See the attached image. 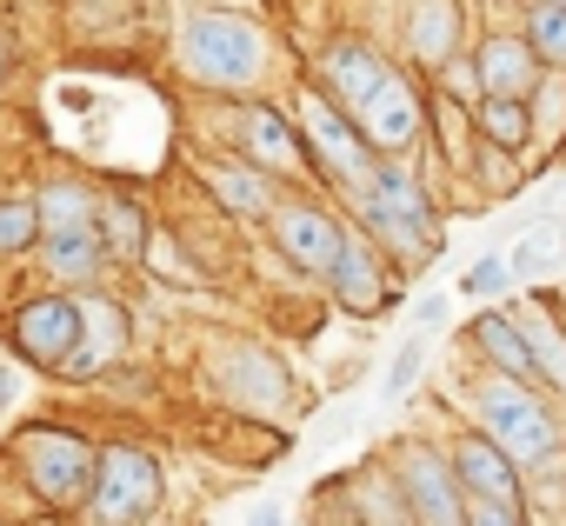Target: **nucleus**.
<instances>
[{
  "label": "nucleus",
  "instance_id": "nucleus-38",
  "mask_svg": "<svg viewBox=\"0 0 566 526\" xmlns=\"http://www.w3.org/2000/svg\"><path fill=\"white\" fill-rule=\"evenodd\" d=\"M14 400H21V374H14V360L0 354V420L14 413Z\"/></svg>",
  "mask_w": 566,
  "mask_h": 526
},
{
  "label": "nucleus",
  "instance_id": "nucleus-1",
  "mask_svg": "<svg viewBox=\"0 0 566 526\" xmlns=\"http://www.w3.org/2000/svg\"><path fill=\"white\" fill-rule=\"evenodd\" d=\"M167 74L187 101H260L301 81V54L280 28L233 0H180L167 21Z\"/></svg>",
  "mask_w": 566,
  "mask_h": 526
},
{
  "label": "nucleus",
  "instance_id": "nucleus-26",
  "mask_svg": "<svg viewBox=\"0 0 566 526\" xmlns=\"http://www.w3.org/2000/svg\"><path fill=\"white\" fill-rule=\"evenodd\" d=\"M134 281H154L160 294H200V287H213V281L200 274V260L187 253V240L174 233V220L154 227V240H147V253H140V274H134Z\"/></svg>",
  "mask_w": 566,
  "mask_h": 526
},
{
  "label": "nucleus",
  "instance_id": "nucleus-25",
  "mask_svg": "<svg viewBox=\"0 0 566 526\" xmlns=\"http://www.w3.org/2000/svg\"><path fill=\"white\" fill-rule=\"evenodd\" d=\"M41 246V207H34V173H0V274L21 267Z\"/></svg>",
  "mask_w": 566,
  "mask_h": 526
},
{
  "label": "nucleus",
  "instance_id": "nucleus-10",
  "mask_svg": "<svg viewBox=\"0 0 566 526\" xmlns=\"http://www.w3.org/2000/svg\"><path fill=\"white\" fill-rule=\"evenodd\" d=\"M287 114H294V127H301V147H307V167H314V187L327 193V200H340V193H354L367 173H374V147L360 140V127L314 87V81H294L287 87Z\"/></svg>",
  "mask_w": 566,
  "mask_h": 526
},
{
  "label": "nucleus",
  "instance_id": "nucleus-31",
  "mask_svg": "<svg viewBox=\"0 0 566 526\" xmlns=\"http://www.w3.org/2000/svg\"><path fill=\"white\" fill-rule=\"evenodd\" d=\"M513 294H520V287H513V267H506L500 246L473 253L467 267H460V281H453V301H473V307H500V301H513Z\"/></svg>",
  "mask_w": 566,
  "mask_h": 526
},
{
  "label": "nucleus",
  "instance_id": "nucleus-23",
  "mask_svg": "<svg viewBox=\"0 0 566 526\" xmlns=\"http://www.w3.org/2000/svg\"><path fill=\"white\" fill-rule=\"evenodd\" d=\"M334 486H340L347 526H413V513H407V499H400V480H394V466L380 460V446L360 453L354 466H340Z\"/></svg>",
  "mask_w": 566,
  "mask_h": 526
},
{
  "label": "nucleus",
  "instance_id": "nucleus-12",
  "mask_svg": "<svg viewBox=\"0 0 566 526\" xmlns=\"http://www.w3.org/2000/svg\"><path fill=\"white\" fill-rule=\"evenodd\" d=\"M74 340H81V301L74 294H54V287L28 281L21 294H8V307H0V354L14 367H28V374H41V380H54L67 367Z\"/></svg>",
  "mask_w": 566,
  "mask_h": 526
},
{
  "label": "nucleus",
  "instance_id": "nucleus-8",
  "mask_svg": "<svg viewBox=\"0 0 566 526\" xmlns=\"http://www.w3.org/2000/svg\"><path fill=\"white\" fill-rule=\"evenodd\" d=\"M174 499V466L140 433H107L94 453V486L81 499V526H160Z\"/></svg>",
  "mask_w": 566,
  "mask_h": 526
},
{
  "label": "nucleus",
  "instance_id": "nucleus-35",
  "mask_svg": "<svg viewBox=\"0 0 566 526\" xmlns=\"http://www.w3.org/2000/svg\"><path fill=\"white\" fill-rule=\"evenodd\" d=\"M453 307H460V301H453L447 287H427V294H413V301H407V334H427V340H433V334L453 320Z\"/></svg>",
  "mask_w": 566,
  "mask_h": 526
},
{
  "label": "nucleus",
  "instance_id": "nucleus-24",
  "mask_svg": "<svg viewBox=\"0 0 566 526\" xmlns=\"http://www.w3.org/2000/svg\"><path fill=\"white\" fill-rule=\"evenodd\" d=\"M34 207H41V240L54 233H94V213H101V180L54 160L34 173Z\"/></svg>",
  "mask_w": 566,
  "mask_h": 526
},
{
  "label": "nucleus",
  "instance_id": "nucleus-36",
  "mask_svg": "<svg viewBox=\"0 0 566 526\" xmlns=\"http://www.w3.org/2000/svg\"><path fill=\"white\" fill-rule=\"evenodd\" d=\"M467 526H533L526 506H493V499H467Z\"/></svg>",
  "mask_w": 566,
  "mask_h": 526
},
{
  "label": "nucleus",
  "instance_id": "nucleus-34",
  "mask_svg": "<svg viewBox=\"0 0 566 526\" xmlns=\"http://www.w3.org/2000/svg\"><path fill=\"white\" fill-rule=\"evenodd\" d=\"M427 94H440V101H453V107H480V67H473V48H467L460 61H447V67L427 81Z\"/></svg>",
  "mask_w": 566,
  "mask_h": 526
},
{
  "label": "nucleus",
  "instance_id": "nucleus-39",
  "mask_svg": "<svg viewBox=\"0 0 566 526\" xmlns=\"http://www.w3.org/2000/svg\"><path fill=\"white\" fill-rule=\"evenodd\" d=\"M240 526H294V519H287V506H280V499H260Z\"/></svg>",
  "mask_w": 566,
  "mask_h": 526
},
{
  "label": "nucleus",
  "instance_id": "nucleus-30",
  "mask_svg": "<svg viewBox=\"0 0 566 526\" xmlns=\"http://www.w3.org/2000/svg\"><path fill=\"white\" fill-rule=\"evenodd\" d=\"M427 367H433V340L427 334H400L394 354H387V367H380V407H407L420 393Z\"/></svg>",
  "mask_w": 566,
  "mask_h": 526
},
{
  "label": "nucleus",
  "instance_id": "nucleus-41",
  "mask_svg": "<svg viewBox=\"0 0 566 526\" xmlns=\"http://www.w3.org/2000/svg\"><path fill=\"white\" fill-rule=\"evenodd\" d=\"M553 526H566V513H559V519H553Z\"/></svg>",
  "mask_w": 566,
  "mask_h": 526
},
{
  "label": "nucleus",
  "instance_id": "nucleus-33",
  "mask_svg": "<svg viewBox=\"0 0 566 526\" xmlns=\"http://www.w3.org/2000/svg\"><path fill=\"white\" fill-rule=\"evenodd\" d=\"M460 187H473V193H480V207H486V200H506V193H520V187H526V160H513V154H493V147H480Z\"/></svg>",
  "mask_w": 566,
  "mask_h": 526
},
{
  "label": "nucleus",
  "instance_id": "nucleus-27",
  "mask_svg": "<svg viewBox=\"0 0 566 526\" xmlns=\"http://www.w3.org/2000/svg\"><path fill=\"white\" fill-rule=\"evenodd\" d=\"M473 140L493 147V154L533 160V114H526V101H480L473 107Z\"/></svg>",
  "mask_w": 566,
  "mask_h": 526
},
{
  "label": "nucleus",
  "instance_id": "nucleus-32",
  "mask_svg": "<svg viewBox=\"0 0 566 526\" xmlns=\"http://www.w3.org/2000/svg\"><path fill=\"white\" fill-rule=\"evenodd\" d=\"M553 253H559V220H533L513 246H506V267H513V287H539V274L553 267Z\"/></svg>",
  "mask_w": 566,
  "mask_h": 526
},
{
  "label": "nucleus",
  "instance_id": "nucleus-40",
  "mask_svg": "<svg viewBox=\"0 0 566 526\" xmlns=\"http://www.w3.org/2000/svg\"><path fill=\"white\" fill-rule=\"evenodd\" d=\"M539 8H566V0H539Z\"/></svg>",
  "mask_w": 566,
  "mask_h": 526
},
{
  "label": "nucleus",
  "instance_id": "nucleus-13",
  "mask_svg": "<svg viewBox=\"0 0 566 526\" xmlns=\"http://www.w3.org/2000/svg\"><path fill=\"white\" fill-rule=\"evenodd\" d=\"M180 180H187V193L207 207V213H220L227 227H240V233H260L266 227V213L280 207V180H266L260 167H247V160H233V154H220V147H207V140H187L180 147Z\"/></svg>",
  "mask_w": 566,
  "mask_h": 526
},
{
  "label": "nucleus",
  "instance_id": "nucleus-15",
  "mask_svg": "<svg viewBox=\"0 0 566 526\" xmlns=\"http://www.w3.org/2000/svg\"><path fill=\"white\" fill-rule=\"evenodd\" d=\"M480 0H394L387 14V48L400 67H413L420 81H433L447 61H460L473 48V28H480Z\"/></svg>",
  "mask_w": 566,
  "mask_h": 526
},
{
  "label": "nucleus",
  "instance_id": "nucleus-9",
  "mask_svg": "<svg viewBox=\"0 0 566 526\" xmlns=\"http://www.w3.org/2000/svg\"><path fill=\"white\" fill-rule=\"evenodd\" d=\"M347 233L354 227H347L340 200H327L321 187H301V193H280V207L260 227V246L273 253V267H287L307 294H321L340 246H347Z\"/></svg>",
  "mask_w": 566,
  "mask_h": 526
},
{
  "label": "nucleus",
  "instance_id": "nucleus-18",
  "mask_svg": "<svg viewBox=\"0 0 566 526\" xmlns=\"http://www.w3.org/2000/svg\"><path fill=\"white\" fill-rule=\"evenodd\" d=\"M440 446H447V466H453V480H460V493H467V499L526 506V473H520V466L486 440V433H473V427L447 420V427H440Z\"/></svg>",
  "mask_w": 566,
  "mask_h": 526
},
{
  "label": "nucleus",
  "instance_id": "nucleus-3",
  "mask_svg": "<svg viewBox=\"0 0 566 526\" xmlns=\"http://www.w3.org/2000/svg\"><path fill=\"white\" fill-rule=\"evenodd\" d=\"M447 193H453L447 173L420 147L413 160H374V173L354 193H340V213H347L354 233H367L394 260V274L413 287L433 260H440V246H447V220H440V200Z\"/></svg>",
  "mask_w": 566,
  "mask_h": 526
},
{
  "label": "nucleus",
  "instance_id": "nucleus-11",
  "mask_svg": "<svg viewBox=\"0 0 566 526\" xmlns=\"http://www.w3.org/2000/svg\"><path fill=\"white\" fill-rule=\"evenodd\" d=\"M140 347V307L127 294V281H107L94 294H81V340L67 354V367L54 374V387L67 393H94L107 374H120Z\"/></svg>",
  "mask_w": 566,
  "mask_h": 526
},
{
  "label": "nucleus",
  "instance_id": "nucleus-21",
  "mask_svg": "<svg viewBox=\"0 0 566 526\" xmlns=\"http://www.w3.org/2000/svg\"><path fill=\"white\" fill-rule=\"evenodd\" d=\"M154 227H160V213L134 193V187H114V180H101V213H94V240H101V253H107V267L120 274V281H134L140 274V253H147V240H154Z\"/></svg>",
  "mask_w": 566,
  "mask_h": 526
},
{
  "label": "nucleus",
  "instance_id": "nucleus-29",
  "mask_svg": "<svg viewBox=\"0 0 566 526\" xmlns=\"http://www.w3.org/2000/svg\"><path fill=\"white\" fill-rule=\"evenodd\" d=\"M526 114H533V160L526 167L566 154V74H539V87L526 94Z\"/></svg>",
  "mask_w": 566,
  "mask_h": 526
},
{
  "label": "nucleus",
  "instance_id": "nucleus-17",
  "mask_svg": "<svg viewBox=\"0 0 566 526\" xmlns=\"http://www.w3.org/2000/svg\"><path fill=\"white\" fill-rule=\"evenodd\" d=\"M480 28H473V67H480V101H526L539 87V61L513 28V8L480 0Z\"/></svg>",
  "mask_w": 566,
  "mask_h": 526
},
{
  "label": "nucleus",
  "instance_id": "nucleus-14",
  "mask_svg": "<svg viewBox=\"0 0 566 526\" xmlns=\"http://www.w3.org/2000/svg\"><path fill=\"white\" fill-rule=\"evenodd\" d=\"M380 460L394 466L400 480V499L413 513V526H467V493L447 466V446H440V427H400Z\"/></svg>",
  "mask_w": 566,
  "mask_h": 526
},
{
  "label": "nucleus",
  "instance_id": "nucleus-5",
  "mask_svg": "<svg viewBox=\"0 0 566 526\" xmlns=\"http://www.w3.org/2000/svg\"><path fill=\"white\" fill-rule=\"evenodd\" d=\"M200 393L227 407L233 420H294L301 413V374L266 334L247 327H213L193 354Z\"/></svg>",
  "mask_w": 566,
  "mask_h": 526
},
{
  "label": "nucleus",
  "instance_id": "nucleus-7",
  "mask_svg": "<svg viewBox=\"0 0 566 526\" xmlns=\"http://www.w3.org/2000/svg\"><path fill=\"white\" fill-rule=\"evenodd\" d=\"M187 140H207L247 167H260L266 180H280L287 193L314 187L301 127L287 114V94H260V101H187Z\"/></svg>",
  "mask_w": 566,
  "mask_h": 526
},
{
  "label": "nucleus",
  "instance_id": "nucleus-20",
  "mask_svg": "<svg viewBox=\"0 0 566 526\" xmlns=\"http://www.w3.org/2000/svg\"><path fill=\"white\" fill-rule=\"evenodd\" d=\"M506 307H513V327H520V340H526V354H533L539 393L566 413V314H559L553 287H526V294H513Z\"/></svg>",
  "mask_w": 566,
  "mask_h": 526
},
{
  "label": "nucleus",
  "instance_id": "nucleus-37",
  "mask_svg": "<svg viewBox=\"0 0 566 526\" xmlns=\"http://www.w3.org/2000/svg\"><path fill=\"white\" fill-rule=\"evenodd\" d=\"M14 81H21V41H14L8 21H0V101H14Z\"/></svg>",
  "mask_w": 566,
  "mask_h": 526
},
{
  "label": "nucleus",
  "instance_id": "nucleus-22",
  "mask_svg": "<svg viewBox=\"0 0 566 526\" xmlns=\"http://www.w3.org/2000/svg\"><path fill=\"white\" fill-rule=\"evenodd\" d=\"M28 281L34 287H54V294H94V287H107V281H120L114 267H107V253H101V240L94 233H54V240H41L34 246V260H28Z\"/></svg>",
  "mask_w": 566,
  "mask_h": 526
},
{
  "label": "nucleus",
  "instance_id": "nucleus-16",
  "mask_svg": "<svg viewBox=\"0 0 566 526\" xmlns=\"http://www.w3.org/2000/svg\"><path fill=\"white\" fill-rule=\"evenodd\" d=\"M321 301L340 307V314H354V320H387L394 307H407V281L394 274V260H387L367 233H347L334 274H327V287H321Z\"/></svg>",
  "mask_w": 566,
  "mask_h": 526
},
{
  "label": "nucleus",
  "instance_id": "nucleus-28",
  "mask_svg": "<svg viewBox=\"0 0 566 526\" xmlns=\"http://www.w3.org/2000/svg\"><path fill=\"white\" fill-rule=\"evenodd\" d=\"M513 28L533 48L539 74H566V8H539V0H513Z\"/></svg>",
  "mask_w": 566,
  "mask_h": 526
},
{
  "label": "nucleus",
  "instance_id": "nucleus-6",
  "mask_svg": "<svg viewBox=\"0 0 566 526\" xmlns=\"http://www.w3.org/2000/svg\"><path fill=\"white\" fill-rule=\"evenodd\" d=\"M447 413H453L460 427L486 433L520 473L566 446V413H559L539 387H520V380H500V374H480V367H453Z\"/></svg>",
  "mask_w": 566,
  "mask_h": 526
},
{
  "label": "nucleus",
  "instance_id": "nucleus-2",
  "mask_svg": "<svg viewBox=\"0 0 566 526\" xmlns=\"http://www.w3.org/2000/svg\"><path fill=\"white\" fill-rule=\"evenodd\" d=\"M301 81H314L380 160H413L427 147V81L394 61V48L367 28H334L301 54Z\"/></svg>",
  "mask_w": 566,
  "mask_h": 526
},
{
  "label": "nucleus",
  "instance_id": "nucleus-19",
  "mask_svg": "<svg viewBox=\"0 0 566 526\" xmlns=\"http://www.w3.org/2000/svg\"><path fill=\"white\" fill-rule=\"evenodd\" d=\"M453 347H460V367H480V374H500V380L539 387L533 354H526V340H520V327H513V307H506V301H500V307H473V314L460 320Z\"/></svg>",
  "mask_w": 566,
  "mask_h": 526
},
{
  "label": "nucleus",
  "instance_id": "nucleus-4",
  "mask_svg": "<svg viewBox=\"0 0 566 526\" xmlns=\"http://www.w3.org/2000/svg\"><path fill=\"white\" fill-rule=\"evenodd\" d=\"M94 453H101V433H87L81 420L28 413V420L8 427V440H0V473L28 493L34 513L74 519L87 486H94Z\"/></svg>",
  "mask_w": 566,
  "mask_h": 526
}]
</instances>
